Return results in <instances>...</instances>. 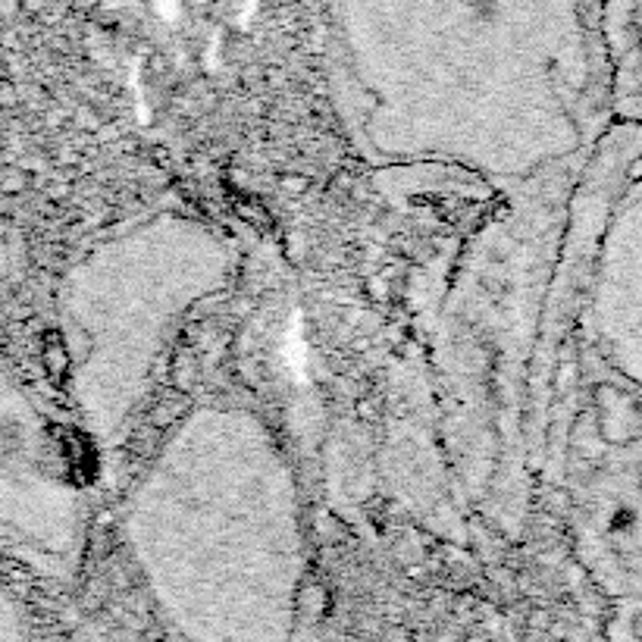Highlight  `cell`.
Returning a JSON list of instances; mask_svg holds the SVG:
<instances>
[{"mask_svg": "<svg viewBox=\"0 0 642 642\" xmlns=\"http://www.w3.org/2000/svg\"><path fill=\"white\" fill-rule=\"evenodd\" d=\"M0 549L66 574L82 549V486L69 445L0 358Z\"/></svg>", "mask_w": 642, "mask_h": 642, "instance_id": "cell-1", "label": "cell"}, {"mask_svg": "<svg viewBox=\"0 0 642 642\" xmlns=\"http://www.w3.org/2000/svg\"><path fill=\"white\" fill-rule=\"evenodd\" d=\"M602 32L614 110L642 123V0H602Z\"/></svg>", "mask_w": 642, "mask_h": 642, "instance_id": "cell-2", "label": "cell"}, {"mask_svg": "<svg viewBox=\"0 0 642 642\" xmlns=\"http://www.w3.org/2000/svg\"><path fill=\"white\" fill-rule=\"evenodd\" d=\"M29 633V617L26 608L16 599V592L10 589L4 570H0V639H16Z\"/></svg>", "mask_w": 642, "mask_h": 642, "instance_id": "cell-3", "label": "cell"}]
</instances>
